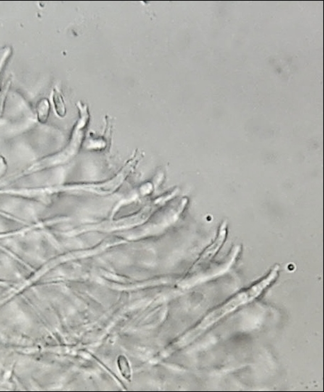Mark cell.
Instances as JSON below:
<instances>
[{
    "label": "cell",
    "instance_id": "obj_1",
    "mask_svg": "<svg viewBox=\"0 0 324 392\" xmlns=\"http://www.w3.org/2000/svg\"><path fill=\"white\" fill-rule=\"evenodd\" d=\"M79 110H80V118L72 132V137H71L70 143L67 145L64 151L59 153V154L53 155L52 156L45 158L41 161H38L33 165L29 167L27 170L24 173L25 174H29L30 173L37 172V171L42 170L46 168L52 167V166L57 165V164L64 163L65 161L70 159L71 157L76 154L77 150L80 147L81 143L82 138L83 136V130L85 124L88 119V107L85 105L79 103Z\"/></svg>",
    "mask_w": 324,
    "mask_h": 392
},
{
    "label": "cell",
    "instance_id": "obj_2",
    "mask_svg": "<svg viewBox=\"0 0 324 392\" xmlns=\"http://www.w3.org/2000/svg\"><path fill=\"white\" fill-rule=\"evenodd\" d=\"M53 103L54 105L56 114L61 117H64L66 114V106L64 97L58 88H54L53 91Z\"/></svg>",
    "mask_w": 324,
    "mask_h": 392
},
{
    "label": "cell",
    "instance_id": "obj_3",
    "mask_svg": "<svg viewBox=\"0 0 324 392\" xmlns=\"http://www.w3.org/2000/svg\"><path fill=\"white\" fill-rule=\"evenodd\" d=\"M51 104L46 98H43L38 102L36 106L37 119L41 123H45L49 117Z\"/></svg>",
    "mask_w": 324,
    "mask_h": 392
},
{
    "label": "cell",
    "instance_id": "obj_4",
    "mask_svg": "<svg viewBox=\"0 0 324 392\" xmlns=\"http://www.w3.org/2000/svg\"><path fill=\"white\" fill-rule=\"evenodd\" d=\"M117 363H118L119 370H120L122 375L126 380L130 381V377H131V372H130V364L128 359L125 356H119Z\"/></svg>",
    "mask_w": 324,
    "mask_h": 392
},
{
    "label": "cell",
    "instance_id": "obj_5",
    "mask_svg": "<svg viewBox=\"0 0 324 392\" xmlns=\"http://www.w3.org/2000/svg\"><path fill=\"white\" fill-rule=\"evenodd\" d=\"M12 53V48L9 47V46L3 48L0 51V75L2 72V71L4 70L6 64L9 61V59H10Z\"/></svg>",
    "mask_w": 324,
    "mask_h": 392
},
{
    "label": "cell",
    "instance_id": "obj_6",
    "mask_svg": "<svg viewBox=\"0 0 324 392\" xmlns=\"http://www.w3.org/2000/svg\"><path fill=\"white\" fill-rule=\"evenodd\" d=\"M6 171H7V163L2 156H0V178L5 174Z\"/></svg>",
    "mask_w": 324,
    "mask_h": 392
},
{
    "label": "cell",
    "instance_id": "obj_7",
    "mask_svg": "<svg viewBox=\"0 0 324 392\" xmlns=\"http://www.w3.org/2000/svg\"><path fill=\"white\" fill-rule=\"evenodd\" d=\"M8 88H9V87L6 88V86L5 89L3 91L2 95H1V94H0V117H1V113H2L3 107H4L6 93H7L8 89H9Z\"/></svg>",
    "mask_w": 324,
    "mask_h": 392
}]
</instances>
